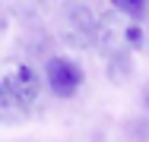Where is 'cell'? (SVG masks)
Here are the masks:
<instances>
[{"label": "cell", "instance_id": "cell-6", "mask_svg": "<svg viewBox=\"0 0 149 142\" xmlns=\"http://www.w3.org/2000/svg\"><path fill=\"white\" fill-rule=\"evenodd\" d=\"M146 104H149V95H146Z\"/></svg>", "mask_w": 149, "mask_h": 142}, {"label": "cell", "instance_id": "cell-5", "mask_svg": "<svg viewBox=\"0 0 149 142\" xmlns=\"http://www.w3.org/2000/svg\"><path fill=\"white\" fill-rule=\"evenodd\" d=\"M127 38H130V44H140V38H143V35H140V28H130V32H127Z\"/></svg>", "mask_w": 149, "mask_h": 142}, {"label": "cell", "instance_id": "cell-4", "mask_svg": "<svg viewBox=\"0 0 149 142\" xmlns=\"http://www.w3.org/2000/svg\"><path fill=\"white\" fill-rule=\"evenodd\" d=\"M13 111H16V104H13V98H10V88L0 79V117H6V114H13Z\"/></svg>", "mask_w": 149, "mask_h": 142}, {"label": "cell", "instance_id": "cell-2", "mask_svg": "<svg viewBox=\"0 0 149 142\" xmlns=\"http://www.w3.org/2000/svg\"><path fill=\"white\" fill-rule=\"evenodd\" d=\"M45 79H48V88L57 98H73L83 85V70L67 57H51L48 66H45Z\"/></svg>", "mask_w": 149, "mask_h": 142}, {"label": "cell", "instance_id": "cell-1", "mask_svg": "<svg viewBox=\"0 0 149 142\" xmlns=\"http://www.w3.org/2000/svg\"><path fill=\"white\" fill-rule=\"evenodd\" d=\"M3 82L10 88V98H13L16 111H29L32 104L38 101V95H41V82H38L35 70L26 66V63H16V66L3 76Z\"/></svg>", "mask_w": 149, "mask_h": 142}, {"label": "cell", "instance_id": "cell-3", "mask_svg": "<svg viewBox=\"0 0 149 142\" xmlns=\"http://www.w3.org/2000/svg\"><path fill=\"white\" fill-rule=\"evenodd\" d=\"M111 3L118 6L124 16H133V19H140L146 13V6H149V0H111Z\"/></svg>", "mask_w": 149, "mask_h": 142}]
</instances>
